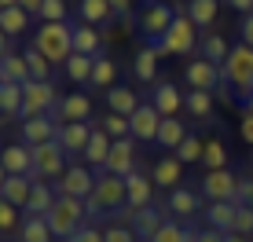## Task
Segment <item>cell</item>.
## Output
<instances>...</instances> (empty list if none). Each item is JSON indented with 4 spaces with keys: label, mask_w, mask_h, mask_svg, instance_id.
Here are the masks:
<instances>
[{
    "label": "cell",
    "mask_w": 253,
    "mask_h": 242,
    "mask_svg": "<svg viewBox=\"0 0 253 242\" xmlns=\"http://www.w3.org/2000/svg\"><path fill=\"white\" fill-rule=\"evenodd\" d=\"M30 191H33V180L30 176H4V180H0V195H4V202L19 205V209H26Z\"/></svg>",
    "instance_id": "603a6c76"
},
{
    "label": "cell",
    "mask_w": 253,
    "mask_h": 242,
    "mask_svg": "<svg viewBox=\"0 0 253 242\" xmlns=\"http://www.w3.org/2000/svg\"><path fill=\"white\" fill-rule=\"evenodd\" d=\"M103 239H107V242H139V235H136L132 228H125V224H114V220L103 228Z\"/></svg>",
    "instance_id": "7dc6e473"
},
{
    "label": "cell",
    "mask_w": 253,
    "mask_h": 242,
    "mask_svg": "<svg viewBox=\"0 0 253 242\" xmlns=\"http://www.w3.org/2000/svg\"><path fill=\"white\" fill-rule=\"evenodd\" d=\"M187 114L198 118V121H206L209 114H213V92H195V88H191L187 92Z\"/></svg>",
    "instance_id": "b9f144b4"
},
{
    "label": "cell",
    "mask_w": 253,
    "mask_h": 242,
    "mask_svg": "<svg viewBox=\"0 0 253 242\" xmlns=\"http://www.w3.org/2000/svg\"><path fill=\"white\" fill-rule=\"evenodd\" d=\"M220 74H224V84L231 88L235 103L253 99V48L250 44H235L228 63L220 66Z\"/></svg>",
    "instance_id": "7a4b0ae2"
},
{
    "label": "cell",
    "mask_w": 253,
    "mask_h": 242,
    "mask_svg": "<svg viewBox=\"0 0 253 242\" xmlns=\"http://www.w3.org/2000/svg\"><path fill=\"white\" fill-rule=\"evenodd\" d=\"M136 169H139V165H136V140H132V136H125V140H114L103 172H110V176H132Z\"/></svg>",
    "instance_id": "4fadbf2b"
},
{
    "label": "cell",
    "mask_w": 253,
    "mask_h": 242,
    "mask_svg": "<svg viewBox=\"0 0 253 242\" xmlns=\"http://www.w3.org/2000/svg\"><path fill=\"white\" fill-rule=\"evenodd\" d=\"M165 220H169V213H165L162 205H151V209L139 213V220H136V228H132V231L139 235V242H151L154 235H158V228H162Z\"/></svg>",
    "instance_id": "1f68e13d"
},
{
    "label": "cell",
    "mask_w": 253,
    "mask_h": 242,
    "mask_svg": "<svg viewBox=\"0 0 253 242\" xmlns=\"http://www.w3.org/2000/svg\"><path fill=\"white\" fill-rule=\"evenodd\" d=\"M231 235H250L253 239V205L235 202V228H231Z\"/></svg>",
    "instance_id": "f6af8a7d"
},
{
    "label": "cell",
    "mask_w": 253,
    "mask_h": 242,
    "mask_svg": "<svg viewBox=\"0 0 253 242\" xmlns=\"http://www.w3.org/2000/svg\"><path fill=\"white\" fill-rule=\"evenodd\" d=\"M70 242H107V239H103V228H95V224H81L77 235L70 239Z\"/></svg>",
    "instance_id": "681fc988"
},
{
    "label": "cell",
    "mask_w": 253,
    "mask_h": 242,
    "mask_svg": "<svg viewBox=\"0 0 253 242\" xmlns=\"http://www.w3.org/2000/svg\"><path fill=\"white\" fill-rule=\"evenodd\" d=\"M99 128L110 136V140H125V136H132V125H128V118H121V114H107L99 121Z\"/></svg>",
    "instance_id": "7bdbcfd3"
},
{
    "label": "cell",
    "mask_w": 253,
    "mask_h": 242,
    "mask_svg": "<svg viewBox=\"0 0 253 242\" xmlns=\"http://www.w3.org/2000/svg\"><path fill=\"white\" fill-rule=\"evenodd\" d=\"M19 7H26V11H30L33 19H37V15H41V7H44V0H19Z\"/></svg>",
    "instance_id": "9f6ffc18"
},
{
    "label": "cell",
    "mask_w": 253,
    "mask_h": 242,
    "mask_svg": "<svg viewBox=\"0 0 253 242\" xmlns=\"http://www.w3.org/2000/svg\"><path fill=\"white\" fill-rule=\"evenodd\" d=\"M77 15H81V22L88 26H110V19H114V11H110V0H81L77 4Z\"/></svg>",
    "instance_id": "f546056e"
},
{
    "label": "cell",
    "mask_w": 253,
    "mask_h": 242,
    "mask_svg": "<svg viewBox=\"0 0 253 242\" xmlns=\"http://www.w3.org/2000/svg\"><path fill=\"white\" fill-rule=\"evenodd\" d=\"M0 165H4V176H30V172H33V147H26L19 140L7 143Z\"/></svg>",
    "instance_id": "2e32d148"
},
{
    "label": "cell",
    "mask_w": 253,
    "mask_h": 242,
    "mask_svg": "<svg viewBox=\"0 0 253 242\" xmlns=\"http://www.w3.org/2000/svg\"><path fill=\"white\" fill-rule=\"evenodd\" d=\"M151 180H154L158 187H169V191H176L180 180H184V161H180L176 154H165L158 165L151 169Z\"/></svg>",
    "instance_id": "44dd1931"
},
{
    "label": "cell",
    "mask_w": 253,
    "mask_h": 242,
    "mask_svg": "<svg viewBox=\"0 0 253 242\" xmlns=\"http://www.w3.org/2000/svg\"><path fill=\"white\" fill-rule=\"evenodd\" d=\"M202 154H206V140H198L195 132L187 136L184 143H180V151H176V158L184 161V165H191V161H202Z\"/></svg>",
    "instance_id": "ee69618b"
},
{
    "label": "cell",
    "mask_w": 253,
    "mask_h": 242,
    "mask_svg": "<svg viewBox=\"0 0 253 242\" xmlns=\"http://www.w3.org/2000/svg\"><path fill=\"white\" fill-rule=\"evenodd\" d=\"M33 15L26 11V7H4L0 11V30H4V37H19V33L30 30Z\"/></svg>",
    "instance_id": "e575fe53"
},
{
    "label": "cell",
    "mask_w": 253,
    "mask_h": 242,
    "mask_svg": "<svg viewBox=\"0 0 253 242\" xmlns=\"http://www.w3.org/2000/svg\"><path fill=\"white\" fill-rule=\"evenodd\" d=\"M184 77H187V84H191L195 92H213V96H216V88L224 84L220 66H216V63H209V59H202V55H195V59L187 63Z\"/></svg>",
    "instance_id": "30bf717a"
},
{
    "label": "cell",
    "mask_w": 253,
    "mask_h": 242,
    "mask_svg": "<svg viewBox=\"0 0 253 242\" xmlns=\"http://www.w3.org/2000/svg\"><path fill=\"white\" fill-rule=\"evenodd\" d=\"M198 44H202V40H198V26L187 19V4H176V22H172V30L154 44V51H158V55H195Z\"/></svg>",
    "instance_id": "3957f363"
},
{
    "label": "cell",
    "mask_w": 253,
    "mask_h": 242,
    "mask_svg": "<svg viewBox=\"0 0 253 242\" xmlns=\"http://www.w3.org/2000/svg\"><path fill=\"white\" fill-rule=\"evenodd\" d=\"M187 136H191V132H187V125H184L180 118H165V121H162V128H158V147H165V151L176 154V151H180V143H184Z\"/></svg>",
    "instance_id": "4dcf8cb0"
},
{
    "label": "cell",
    "mask_w": 253,
    "mask_h": 242,
    "mask_svg": "<svg viewBox=\"0 0 253 242\" xmlns=\"http://www.w3.org/2000/svg\"><path fill=\"white\" fill-rule=\"evenodd\" d=\"M4 7H19V0H0V11H4Z\"/></svg>",
    "instance_id": "94428289"
},
{
    "label": "cell",
    "mask_w": 253,
    "mask_h": 242,
    "mask_svg": "<svg viewBox=\"0 0 253 242\" xmlns=\"http://www.w3.org/2000/svg\"><path fill=\"white\" fill-rule=\"evenodd\" d=\"M224 242H253V239H250V235H228Z\"/></svg>",
    "instance_id": "91938a15"
},
{
    "label": "cell",
    "mask_w": 253,
    "mask_h": 242,
    "mask_svg": "<svg viewBox=\"0 0 253 242\" xmlns=\"http://www.w3.org/2000/svg\"><path fill=\"white\" fill-rule=\"evenodd\" d=\"M250 165H253V158H250Z\"/></svg>",
    "instance_id": "e7e4bbea"
},
{
    "label": "cell",
    "mask_w": 253,
    "mask_h": 242,
    "mask_svg": "<svg viewBox=\"0 0 253 242\" xmlns=\"http://www.w3.org/2000/svg\"><path fill=\"white\" fill-rule=\"evenodd\" d=\"M239 30H242V44H250V48H253V15H246V19H242Z\"/></svg>",
    "instance_id": "db71d44e"
},
{
    "label": "cell",
    "mask_w": 253,
    "mask_h": 242,
    "mask_svg": "<svg viewBox=\"0 0 253 242\" xmlns=\"http://www.w3.org/2000/svg\"><path fill=\"white\" fill-rule=\"evenodd\" d=\"M95 125L92 121H77V125H59V143H63L66 154H84L92 143Z\"/></svg>",
    "instance_id": "e0dca14e"
},
{
    "label": "cell",
    "mask_w": 253,
    "mask_h": 242,
    "mask_svg": "<svg viewBox=\"0 0 253 242\" xmlns=\"http://www.w3.org/2000/svg\"><path fill=\"white\" fill-rule=\"evenodd\" d=\"M228 235L224 231H216V228H206V231H191V242H224Z\"/></svg>",
    "instance_id": "f907efd6"
},
{
    "label": "cell",
    "mask_w": 253,
    "mask_h": 242,
    "mask_svg": "<svg viewBox=\"0 0 253 242\" xmlns=\"http://www.w3.org/2000/svg\"><path fill=\"white\" fill-rule=\"evenodd\" d=\"M151 103H154V110H158L162 118H176L180 110H187V96L169 81V77L151 88Z\"/></svg>",
    "instance_id": "7c38bea8"
},
{
    "label": "cell",
    "mask_w": 253,
    "mask_h": 242,
    "mask_svg": "<svg viewBox=\"0 0 253 242\" xmlns=\"http://www.w3.org/2000/svg\"><path fill=\"white\" fill-rule=\"evenodd\" d=\"M44 220H48V228H51V235H55V239L70 242V239L77 235V228H81V224H88V209H84L81 198L59 195L55 205H51V213H48Z\"/></svg>",
    "instance_id": "277c9868"
},
{
    "label": "cell",
    "mask_w": 253,
    "mask_h": 242,
    "mask_svg": "<svg viewBox=\"0 0 253 242\" xmlns=\"http://www.w3.org/2000/svg\"><path fill=\"white\" fill-rule=\"evenodd\" d=\"M110 11H114V19H128V15H136L132 11V0H110Z\"/></svg>",
    "instance_id": "816d5d0a"
},
{
    "label": "cell",
    "mask_w": 253,
    "mask_h": 242,
    "mask_svg": "<svg viewBox=\"0 0 253 242\" xmlns=\"http://www.w3.org/2000/svg\"><path fill=\"white\" fill-rule=\"evenodd\" d=\"M0 228H4V235H15V231L22 228L19 224V205H11V202L0 205Z\"/></svg>",
    "instance_id": "c3c4849f"
},
{
    "label": "cell",
    "mask_w": 253,
    "mask_h": 242,
    "mask_svg": "<svg viewBox=\"0 0 253 242\" xmlns=\"http://www.w3.org/2000/svg\"><path fill=\"white\" fill-rule=\"evenodd\" d=\"M169 217L176 220H191L198 209H202V195L195 191V187H176V191H169Z\"/></svg>",
    "instance_id": "d6986e66"
},
{
    "label": "cell",
    "mask_w": 253,
    "mask_h": 242,
    "mask_svg": "<svg viewBox=\"0 0 253 242\" xmlns=\"http://www.w3.org/2000/svg\"><path fill=\"white\" fill-rule=\"evenodd\" d=\"M198 55H202V59H209V63H216V66H224V63H228V55H231V48H228V40H224L216 30H209V33H202Z\"/></svg>",
    "instance_id": "83f0119b"
},
{
    "label": "cell",
    "mask_w": 253,
    "mask_h": 242,
    "mask_svg": "<svg viewBox=\"0 0 253 242\" xmlns=\"http://www.w3.org/2000/svg\"><path fill=\"white\" fill-rule=\"evenodd\" d=\"M59 140V125L51 118H30V121H19V143L26 147H41V143H51Z\"/></svg>",
    "instance_id": "9a60e30c"
},
{
    "label": "cell",
    "mask_w": 253,
    "mask_h": 242,
    "mask_svg": "<svg viewBox=\"0 0 253 242\" xmlns=\"http://www.w3.org/2000/svg\"><path fill=\"white\" fill-rule=\"evenodd\" d=\"M216 11H220V0H187V19L202 30L216 22Z\"/></svg>",
    "instance_id": "8d00e7d4"
},
{
    "label": "cell",
    "mask_w": 253,
    "mask_h": 242,
    "mask_svg": "<svg viewBox=\"0 0 253 242\" xmlns=\"http://www.w3.org/2000/svg\"><path fill=\"white\" fill-rule=\"evenodd\" d=\"M63 70H66V77H70L74 84H88V81H92V70H95V59L77 55V51H74V55H70V63L63 66Z\"/></svg>",
    "instance_id": "74e56055"
},
{
    "label": "cell",
    "mask_w": 253,
    "mask_h": 242,
    "mask_svg": "<svg viewBox=\"0 0 253 242\" xmlns=\"http://www.w3.org/2000/svg\"><path fill=\"white\" fill-rule=\"evenodd\" d=\"M125 187H128V205H132V209H151L154 205V180L147 176L143 169H136L132 176H125Z\"/></svg>",
    "instance_id": "ac0fdd59"
},
{
    "label": "cell",
    "mask_w": 253,
    "mask_h": 242,
    "mask_svg": "<svg viewBox=\"0 0 253 242\" xmlns=\"http://www.w3.org/2000/svg\"><path fill=\"white\" fill-rule=\"evenodd\" d=\"M15 242H51L55 235H51V228H48V220L44 217H26L22 220V228L11 235Z\"/></svg>",
    "instance_id": "836d02e7"
},
{
    "label": "cell",
    "mask_w": 253,
    "mask_h": 242,
    "mask_svg": "<svg viewBox=\"0 0 253 242\" xmlns=\"http://www.w3.org/2000/svg\"><path fill=\"white\" fill-rule=\"evenodd\" d=\"M33 48L51 66H66L74 55V22H41L33 30Z\"/></svg>",
    "instance_id": "6da1fadb"
},
{
    "label": "cell",
    "mask_w": 253,
    "mask_h": 242,
    "mask_svg": "<svg viewBox=\"0 0 253 242\" xmlns=\"http://www.w3.org/2000/svg\"><path fill=\"white\" fill-rule=\"evenodd\" d=\"M110 147H114V140H110V136L103 132L99 125H95L92 143H88V151H84V161H88V169L103 172V165H107V158H110Z\"/></svg>",
    "instance_id": "cb8c5ba5"
},
{
    "label": "cell",
    "mask_w": 253,
    "mask_h": 242,
    "mask_svg": "<svg viewBox=\"0 0 253 242\" xmlns=\"http://www.w3.org/2000/svg\"><path fill=\"white\" fill-rule=\"evenodd\" d=\"M66 169H70V165H66V151H63V143H59V140L33 147V172H30L33 184H48V180H59Z\"/></svg>",
    "instance_id": "8992f818"
},
{
    "label": "cell",
    "mask_w": 253,
    "mask_h": 242,
    "mask_svg": "<svg viewBox=\"0 0 253 242\" xmlns=\"http://www.w3.org/2000/svg\"><path fill=\"white\" fill-rule=\"evenodd\" d=\"M162 121H165V118L154 110V103H143V107L128 118V125H132V140H136V143H158Z\"/></svg>",
    "instance_id": "5bb4252c"
},
{
    "label": "cell",
    "mask_w": 253,
    "mask_h": 242,
    "mask_svg": "<svg viewBox=\"0 0 253 242\" xmlns=\"http://www.w3.org/2000/svg\"><path fill=\"white\" fill-rule=\"evenodd\" d=\"M172 22H176V4H165L162 0V4H143L139 7V37L151 48L172 30Z\"/></svg>",
    "instance_id": "5b68a950"
},
{
    "label": "cell",
    "mask_w": 253,
    "mask_h": 242,
    "mask_svg": "<svg viewBox=\"0 0 253 242\" xmlns=\"http://www.w3.org/2000/svg\"><path fill=\"white\" fill-rule=\"evenodd\" d=\"M26 66H30V81H51V70H55L37 48H26Z\"/></svg>",
    "instance_id": "60d3db41"
},
{
    "label": "cell",
    "mask_w": 253,
    "mask_h": 242,
    "mask_svg": "<svg viewBox=\"0 0 253 242\" xmlns=\"http://www.w3.org/2000/svg\"><path fill=\"white\" fill-rule=\"evenodd\" d=\"M242 110H246V114H253V99H246V103H242Z\"/></svg>",
    "instance_id": "6125c7cd"
},
{
    "label": "cell",
    "mask_w": 253,
    "mask_h": 242,
    "mask_svg": "<svg viewBox=\"0 0 253 242\" xmlns=\"http://www.w3.org/2000/svg\"><path fill=\"white\" fill-rule=\"evenodd\" d=\"M239 202H242V205H253V172H250V176H242V184H239Z\"/></svg>",
    "instance_id": "f5cc1de1"
},
{
    "label": "cell",
    "mask_w": 253,
    "mask_h": 242,
    "mask_svg": "<svg viewBox=\"0 0 253 242\" xmlns=\"http://www.w3.org/2000/svg\"><path fill=\"white\" fill-rule=\"evenodd\" d=\"M26 103H22V114L19 121H30V118H48L51 110L59 107V96H55V84L51 81H26Z\"/></svg>",
    "instance_id": "52a82bcc"
},
{
    "label": "cell",
    "mask_w": 253,
    "mask_h": 242,
    "mask_svg": "<svg viewBox=\"0 0 253 242\" xmlns=\"http://www.w3.org/2000/svg\"><path fill=\"white\" fill-rule=\"evenodd\" d=\"M206 228H216L224 235H231L235 228V202H209L206 205Z\"/></svg>",
    "instance_id": "4316f807"
},
{
    "label": "cell",
    "mask_w": 253,
    "mask_h": 242,
    "mask_svg": "<svg viewBox=\"0 0 253 242\" xmlns=\"http://www.w3.org/2000/svg\"><path fill=\"white\" fill-rule=\"evenodd\" d=\"M114 81H118V63H114V59H107V55H99V59H95V70H92L88 88L110 92V88H114Z\"/></svg>",
    "instance_id": "d590c367"
},
{
    "label": "cell",
    "mask_w": 253,
    "mask_h": 242,
    "mask_svg": "<svg viewBox=\"0 0 253 242\" xmlns=\"http://www.w3.org/2000/svg\"><path fill=\"white\" fill-rule=\"evenodd\" d=\"M22 103H26V88H22V84L0 81V110H4V121L19 118L22 114Z\"/></svg>",
    "instance_id": "d6a6232c"
},
{
    "label": "cell",
    "mask_w": 253,
    "mask_h": 242,
    "mask_svg": "<svg viewBox=\"0 0 253 242\" xmlns=\"http://www.w3.org/2000/svg\"><path fill=\"white\" fill-rule=\"evenodd\" d=\"M191 231L195 228H187V224H180V220H165L162 228H158V235H154L151 242H191Z\"/></svg>",
    "instance_id": "ab89813d"
},
{
    "label": "cell",
    "mask_w": 253,
    "mask_h": 242,
    "mask_svg": "<svg viewBox=\"0 0 253 242\" xmlns=\"http://www.w3.org/2000/svg\"><path fill=\"white\" fill-rule=\"evenodd\" d=\"M0 81H7V84H26V81H30L26 51H15V55H4V59H0Z\"/></svg>",
    "instance_id": "f1b7e54d"
},
{
    "label": "cell",
    "mask_w": 253,
    "mask_h": 242,
    "mask_svg": "<svg viewBox=\"0 0 253 242\" xmlns=\"http://www.w3.org/2000/svg\"><path fill=\"white\" fill-rule=\"evenodd\" d=\"M107 107H110V114H121V118H132L143 103H139L136 96V88H128V84H114V88L107 92Z\"/></svg>",
    "instance_id": "7402d4cb"
},
{
    "label": "cell",
    "mask_w": 253,
    "mask_h": 242,
    "mask_svg": "<svg viewBox=\"0 0 253 242\" xmlns=\"http://www.w3.org/2000/svg\"><path fill=\"white\" fill-rule=\"evenodd\" d=\"M95 184H99V172H95V169H88V165H70L63 176L55 180V195L88 202V198L95 195Z\"/></svg>",
    "instance_id": "ba28073f"
},
{
    "label": "cell",
    "mask_w": 253,
    "mask_h": 242,
    "mask_svg": "<svg viewBox=\"0 0 253 242\" xmlns=\"http://www.w3.org/2000/svg\"><path fill=\"white\" fill-rule=\"evenodd\" d=\"M37 19H41V22H70L66 0H44V7H41Z\"/></svg>",
    "instance_id": "bcb514c9"
},
{
    "label": "cell",
    "mask_w": 253,
    "mask_h": 242,
    "mask_svg": "<svg viewBox=\"0 0 253 242\" xmlns=\"http://www.w3.org/2000/svg\"><path fill=\"white\" fill-rule=\"evenodd\" d=\"M239 184H242V176H235L231 169H216L202 176L198 195L209 198V202H239Z\"/></svg>",
    "instance_id": "9c48e42d"
},
{
    "label": "cell",
    "mask_w": 253,
    "mask_h": 242,
    "mask_svg": "<svg viewBox=\"0 0 253 242\" xmlns=\"http://www.w3.org/2000/svg\"><path fill=\"white\" fill-rule=\"evenodd\" d=\"M74 51L88 55V59H99L103 55V33L88 22H74Z\"/></svg>",
    "instance_id": "ffe728a7"
},
{
    "label": "cell",
    "mask_w": 253,
    "mask_h": 242,
    "mask_svg": "<svg viewBox=\"0 0 253 242\" xmlns=\"http://www.w3.org/2000/svg\"><path fill=\"white\" fill-rule=\"evenodd\" d=\"M55 125H77V121H92V99L81 96V92H70V96L59 99V107L48 114Z\"/></svg>",
    "instance_id": "8fae6325"
},
{
    "label": "cell",
    "mask_w": 253,
    "mask_h": 242,
    "mask_svg": "<svg viewBox=\"0 0 253 242\" xmlns=\"http://www.w3.org/2000/svg\"><path fill=\"white\" fill-rule=\"evenodd\" d=\"M55 187L51 184H33L30 191V202H26V217H48L51 205H55Z\"/></svg>",
    "instance_id": "484cf974"
},
{
    "label": "cell",
    "mask_w": 253,
    "mask_h": 242,
    "mask_svg": "<svg viewBox=\"0 0 253 242\" xmlns=\"http://www.w3.org/2000/svg\"><path fill=\"white\" fill-rule=\"evenodd\" d=\"M132 74H136V81H143V84H158V51H154L151 44L136 51Z\"/></svg>",
    "instance_id": "d4e9b609"
},
{
    "label": "cell",
    "mask_w": 253,
    "mask_h": 242,
    "mask_svg": "<svg viewBox=\"0 0 253 242\" xmlns=\"http://www.w3.org/2000/svg\"><path fill=\"white\" fill-rule=\"evenodd\" d=\"M228 4L235 11H242V15H253V0H228Z\"/></svg>",
    "instance_id": "6f0895ef"
},
{
    "label": "cell",
    "mask_w": 253,
    "mask_h": 242,
    "mask_svg": "<svg viewBox=\"0 0 253 242\" xmlns=\"http://www.w3.org/2000/svg\"><path fill=\"white\" fill-rule=\"evenodd\" d=\"M0 55H15V37H4V40H0Z\"/></svg>",
    "instance_id": "680465c9"
},
{
    "label": "cell",
    "mask_w": 253,
    "mask_h": 242,
    "mask_svg": "<svg viewBox=\"0 0 253 242\" xmlns=\"http://www.w3.org/2000/svg\"><path fill=\"white\" fill-rule=\"evenodd\" d=\"M239 132H242V140H246V143L253 147V114L242 118V128H239Z\"/></svg>",
    "instance_id": "11a10c76"
},
{
    "label": "cell",
    "mask_w": 253,
    "mask_h": 242,
    "mask_svg": "<svg viewBox=\"0 0 253 242\" xmlns=\"http://www.w3.org/2000/svg\"><path fill=\"white\" fill-rule=\"evenodd\" d=\"M143 4H162V0H143Z\"/></svg>",
    "instance_id": "be15d7a7"
},
{
    "label": "cell",
    "mask_w": 253,
    "mask_h": 242,
    "mask_svg": "<svg viewBox=\"0 0 253 242\" xmlns=\"http://www.w3.org/2000/svg\"><path fill=\"white\" fill-rule=\"evenodd\" d=\"M228 147L220 140H206V154H202V169L206 172H216V169H228Z\"/></svg>",
    "instance_id": "f35d334b"
}]
</instances>
